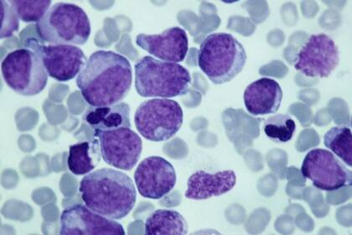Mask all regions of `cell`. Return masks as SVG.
I'll return each mask as SVG.
<instances>
[{
	"mask_svg": "<svg viewBox=\"0 0 352 235\" xmlns=\"http://www.w3.org/2000/svg\"><path fill=\"white\" fill-rule=\"evenodd\" d=\"M283 97L284 94L277 81L263 78L247 87L243 101L248 113L254 116H262L277 113Z\"/></svg>",
	"mask_w": 352,
	"mask_h": 235,
	"instance_id": "cell-15",
	"label": "cell"
},
{
	"mask_svg": "<svg viewBox=\"0 0 352 235\" xmlns=\"http://www.w3.org/2000/svg\"><path fill=\"white\" fill-rule=\"evenodd\" d=\"M131 64L120 54L99 50L87 60L76 78L82 98L91 107L121 103L131 90Z\"/></svg>",
	"mask_w": 352,
	"mask_h": 235,
	"instance_id": "cell-1",
	"label": "cell"
},
{
	"mask_svg": "<svg viewBox=\"0 0 352 235\" xmlns=\"http://www.w3.org/2000/svg\"><path fill=\"white\" fill-rule=\"evenodd\" d=\"M243 45L228 33L206 37L198 52V65L210 82L221 85L236 78L246 65Z\"/></svg>",
	"mask_w": 352,
	"mask_h": 235,
	"instance_id": "cell-4",
	"label": "cell"
},
{
	"mask_svg": "<svg viewBox=\"0 0 352 235\" xmlns=\"http://www.w3.org/2000/svg\"><path fill=\"white\" fill-rule=\"evenodd\" d=\"M324 144L348 167H352V133L349 127L335 126L329 130L324 134Z\"/></svg>",
	"mask_w": 352,
	"mask_h": 235,
	"instance_id": "cell-20",
	"label": "cell"
},
{
	"mask_svg": "<svg viewBox=\"0 0 352 235\" xmlns=\"http://www.w3.org/2000/svg\"><path fill=\"white\" fill-rule=\"evenodd\" d=\"M15 14L21 21L25 23H38L51 9V0L40 1H24V0H12L9 1Z\"/></svg>",
	"mask_w": 352,
	"mask_h": 235,
	"instance_id": "cell-22",
	"label": "cell"
},
{
	"mask_svg": "<svg viewBox=\"0 0 352 235\" xmlns=\"http://www.w3.org/2000/svg\"><path fill=\"white\" fill-rule=\"evenodd\" d=\"M301 173L321 191L334 192L352 185L351 170L327 150L309 152L302 163Z\"/></svg>",
	"mask_w": 352,
	"mask_h": 235,
	"instance_id": "cell-8",
	"label": "cell"
},
{
	"mask_svg": "<svg viewBox=\"0 0 352 235\" xmlns=\"http://www.w3.org/2000/svg\"><path fill=\"white\" fill-rule=\"evenodd\" d=\"M135 88L143 98L170 99L186 95L192 79L183 65L146 56L135 64Z\"/></svg>",
	"mask_w": 352,
	"mask_h": 235,
	"instance_id": "cell-3",
	"label": "cell"
},
{
	"mask_svg": "<svg viewBox=\"0 0 352 235\" xmlns=\"http://www.w3.org/2000/svg\"><path fill=\"white\" fill-rule=\"evenodd\" d=\"M61 235H124L121 223L95 213L86 205L76 204L60 214Z\"/></svg>",
	"mask_w": 352,
	"mask_h": 235,
	"instance_id": "cell-13",
	"label": "cell"
},
{
	"mask_svg": "<svg viewBox=\"0 0 352 235\" xmlns=\"http://www.w3.org/2000/svg\"><path fill=\"white\" fill-rule=\"evenodd\" d=\"M1 7V29L0 38L6 39L13 36L20 28V19L15 14L9 2L0 1Z\"/></svg>",
	"mask_w": 352,
	"mask_h": 235,
	"instance_id": "cell-23",
	"label": "cell"
},
{
	"mask_svg": "<svg viewBox=\"0 0 352 235\" xmlns=\"http://www.w3.org/2000/svg\"><path fill=\"white\" fill-rule=\"evenodd\" d=\"M3 80L22 96H36L47 87L48 74L33 50L24 48L10 52L1 64Z\"/></svg>",
	"mask_w": 352,
	"mask_h": 235,
	"instance_id": "cell-7",
	"label": "cell"
},
{
	"mask_svg": "<svg viewBox=\"0 0 352 235\" xmlns=\"http://www.w3.org/2000/svg\"><path fill=\"white\" fill-rule=\"evenodd\" d=\"M184 113L178 102L170 99L146 100L135 114L136 129L145 140L162 142L170 140L181 130Z\"/></svg>",
	"mask_w": 352,
	"mask_h": 235,
	"instance_id": "cell-6",
	"label": "cell"
},
{
	"mask_svg": "<svg viewBox=\"0 0 352 235\" xmlns=\"http://www.w3.org/2000/svg\"><path fill=\"white\" fill-rule=\"evenodd\" d=\"M236 176L232 170L209 173L197 171L187 181L185 196L191 200H206L230 192L235 187Z\"/></svg>",
	"mask_w": 352,
	"mask_h": 235,
	"instance_id": "cell-16",
	"label": "cell"
},
{
	"mask_svg": "<svg viewBox=\"0 0 352 235\" xmlns=\"http://www.w3.org/2000/svg\"><path fill=\"white\" fill-rule=\"evenodd\" d=\"M79 192L88 209L113 221L127 217L136 204L133 180L114 169L102 168L88 173L80 183Z\"/></svg>",
	"mask_w": 352,
	"mask_h": 235,
	"instance_id": "cell-2",
	"label": "cell"
},
{
	"mask_svg": "<svg viewBox=\"0 0 352 235\" xmlns=\"http://www.w3.org/2000/svg\"><path fill=\"white\" fill-rule=\"evenodd\" d=\"M340 63L335 41L325 34H312L298 52L294 68L308 78L327 79Z\"/></svg>",
	"mask_w": 352,
	"mask_h": 235,
	"instance_id": "cell-11",
	"label": "cell"
},
{
	"mask_svg": "<svg viewBox=\"0 0 352 235\" xmlns=\"http://www.w3.org/2000/svg\"><path fill=\"white\" fill-rule=\"evenodd\" d=\"M41 39L52 45H82L91 36V23L81 7L57 3L36 23Z\"/></svg>",
	"mask_w": 352,
	"mask_h": 235,
	"instance_id": "cell-5",
	"label": "cell"
},
{
	"mask_svg": "<svg viewBox=\"0 0 352 235\" xmlns=\"http://www.w3.org/2000/svg\"><path fill=\"white\" fill-rule=\"evenodd\" d=\"M263 129L266 136L272 141L286 143L292 140L296 124L289 114H278L267 118Z\"/></svg>",
	"mask_w": 352,
	"mask_h": 235,
	"instance_id": "cell-21",
	"label": "cell"
},
{
	"mask_svg": "<svg viewBox=\"0 0 352 235\" xmlns=\"http://www.w3.org/2000/svg\"><path fill=\"white\" fill-rule=\"evenodd\" d=\"M133 178L140 194L155 200L169 194L177 182L173 165L162 156L145 158L138 165Z\"/></svg>",
	"mask_w": 352,
	"mask_h": 235,
	"instance_id": "cell-12",
	"label": "cell"
},
{
	"mask_svg": "<svg viewBox=\"0 0 352 235\" xmlns=\"http://www.w3.org/2000/svg\"><path fill=\"white\" fill-rule=\"evenodd\" d=\"M100 143L103 161L111 167L131 171L139 161L143 150L142 140L131 128L94 131Z\"/></svg>",
	"mask_w": 352,
	"mask_h": 235,
	"instance_id": "cell-10",
	"label": "cell"
},
{
	"mask_svg": "<svg viewBox=\"0 0 352 235\" xmlns=\"http://www.w3.org/2000/svg\"><path fill=\"white\" fill-rule=\"evenodd\" d=\"M25 48L40 57L45 71L58 82H68L79 75L87 63L82 49L72 45H43L34 38L25 42Z\"/></svg>",
	"mask_w": 352,
	"mask_h": 235,
	"instance_id": "cell-9",
	"label": "cell"
},
{
	"mask_svg": "<svg viewBox=\"0 0 352 235\" xmlns=\"http://www.w3.org/2000/svg\"><path fill=\"white\" fill-rule=\"evenodd\" d=\"M188 225L185 218L177 211L158 210L152 213L145 222L146 235H186Z\"/></svg>",
	"mask_w": 352,
	"mask_h": 235,
	"instance_id": "cell-19",
	"label": "cell"
},
{
	"mask_svg": "<svg viewBox=\"0 0 352 235\" xmlns=\"http://www.w3.org/2000/svg\"><path fill=\"white\" fill-rule=\"evenodd\" d=\"M101 157L100 143L97 139L72 145L69 148V170L76 176L88 174L100 163Z\"/></svg>",
	"mask_w": 352,
	"mask_h": 235,
	"instance_id": "cell-18",
	"label": "cell"
},
{
	"mask_svg": "<svg viewBox=\"0 0 352 235\" xmlns=\"http://www.w3.org/2000/svg\"><path fill=\"white\" fill-rule=\"evenodd\" d=\"M82 121L94 131L131 128L130 107L124 102L113 105L91 106L82 115Z\"/></svg>",
	"mask_w": 352,
	"mask_h": 235,
	"instance_id": "cell-17",
	"label": "cell"
},
{
	"mask_svg": "<svg viewBox=\"0 0 352 235\" xmlns=\"http://www.w3.org/2000/svg\"><path fill=\"white\" fill-rule=\"evenodd\" d=\"M135 42L149 55L169 63H182L188 53V37L181 27H172L157 34H140Z\"/></svg>",
	"mask_w": 352,
	"mask_h": 235,
	"instance_id": "cell-14",
	"label": "cell"
}]
</instances>
